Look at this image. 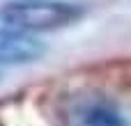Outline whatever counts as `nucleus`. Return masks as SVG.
<instances>
[{
  "mask_svg": "<svg viewBox=\"0 0 131 126\" xmlns=\"http://www.w3.org/2000/svg\"><path fill=\"white\" fill-rule=\"evenodd\" d=\"M46 53L44 44L32 34L0 25V67H18L37 62Z\"/></svg>",
  "mask_w": 131,
  "mask_h": 126,
  "instance_id": "7ed1b4c3",
  "label": "nucleus"
},
{
  "mask_svg": "<svg viewBox=\"0 0 131 126\" xmlns=\"http://www.w3.org/2000/svg\"><path fill=\"white\" fill-rule=\"evenodd\" d=\"M85 9L67 0H7L0 5V23L18 32H51L81 21Z\"/></svg>",
  "mask_w": 131,
  "mask_h": 126,
  "instance_id": "f257e3e1",
  "label": "nucleus"
},
{
  "mask_svg": "<svg viewBox=\"0 0 131 126\" xmlns=\"http://www.w3.org/2000/svg\"><path fill=\"white\" fill-rule=\"evenodd\" d=\"M62 126H127L117 106L99 92H78L60 103Z\"/></svg>",
  "mask_w": 131,
  "mask_h": 126,
  "instance_id": "f03ea898",
  "label": "nucleus"
}]
</instances>
